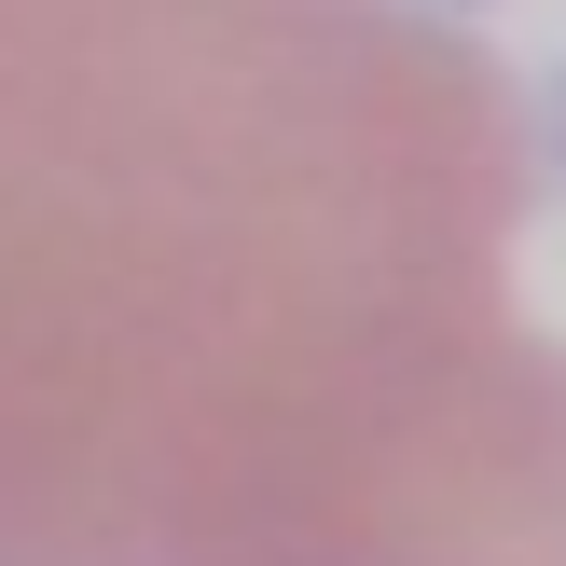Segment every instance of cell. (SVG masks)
<instances>
[{
    "label": "cell",
    "mask_w": 566,
    "mask_h": 566,
    "mask_svg": "<svg viewBox=\"0 0 566 566\" xmlns=\"http://www.w3.org/2000/svg\"><path fill=\"white\" fill-rule=\"evenodd\" d=\"M512 235L415 0H0V566H566Z\"/></svg>",
    "instance_id": "obj_1"
}]
</instances>
